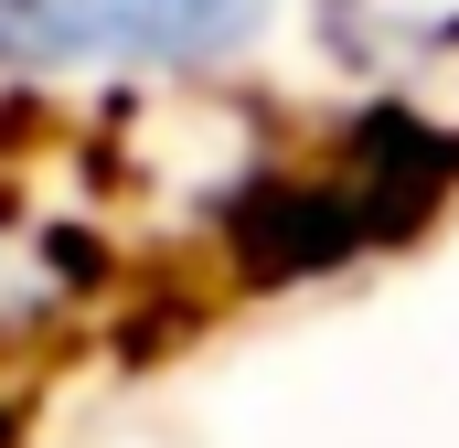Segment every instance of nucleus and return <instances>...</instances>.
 Masks as SVG:
<instances>
[{"label": "nucleus", "instance_id": "1", "mask_svg": "<svg viewBox=\"0 0 459 448\" xmlns=\"http://www.w3.org/2000/svg\"><path fill=\"white\" fill-rule=\"evenodd\" d=\"M289 0H0V86L22 97H193L235 75Z\"/></svg>", "mask_w": 459, "mask_h": 448}]
</instances>
